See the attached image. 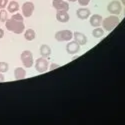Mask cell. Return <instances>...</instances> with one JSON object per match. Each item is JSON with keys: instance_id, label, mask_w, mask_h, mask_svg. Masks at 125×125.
Listing matches in <instances>:
<instances>
[{"instance_id": "1", "label": "cell", "mask_w": 125, "mask_h": 125, "mask_svg": "<svg viewBox=\"0 0 125 125\" xmlns=\"http://www.w3.org/2000/svg\"><path fill=\"white\" fill-rule=\"evenodd\" d=\"M5 26L8 31H11V32H13L15 34H21L25 28V25L23 22L17 21V20H14L12 18L9 20L7 19V21L5 22Z\"/></svg>"}, {"instance_id": "2", "label": "cell", "mask_w": 125, "mask_h": 125, "mask_svg": "<svg viewBox=\"0 0 125 125\" xmlns=\"http://www.w3.org/2000/svg\"><path fill=\"white\" fill-rule=\"evenodd\" d=\"M118 23H119V18L116 15H110L102 21V26H103L104 30L110 32V31H112L118 25Z\"/></svg>"}, {"instance_id": "3", "label": "cell", "mask_w": 125, "mask_h": 125, "mask_svg": "<svg viewBox=\"0 0 125 125\" xmlns=\"http://www.w3.org/2000/svg\"><path fill=\"white\" fill-rule=\"evenodd\" d=\"M21 61L25 67L30 68L33 65V54L29 50H24L21 53Z\"/></svg>"}, {"instance_id": "4", "label": "cell", "mask_w": 125, "mask_h": 125, "mask_svg": "<svg viewBox=\"0 0 125 125\" xmlns=\"http://www.w3.org/2000/svg\"><path fill=\"white\" fill-rule=\"evenodd\" d=\"M72 37H73V33L70 30H60L55 34V38L59 42H62V41H70Z\"/></svg>"}, {"instance_id": "5", "label": "cell", "mask_w": 125, "mask_h": 125, "mask_svg": "<svg viewBox=\"0 0 125 125\" xmlns=\"http://www.w3.org/2000/svg\"><path fill=\"white\" fill-rule=\"evenodd\" d=\"M35 68L36 71L39 72V73H44L48 69V60L43 56L41 58H38L35 63Z\"/></svg>"}, {"instance_id": "6", "label": "cell", "mask_w": 125, "mask_h": 125, "mask_svg": "<svg viewBox=\"0 0 125 125\" xmlns=\"http://www.w3.org/2000/svg\"><path fill=\"white\" fill-rule=\"evenodd\" d=\"M107 10L113 15H118L121 12L122 7H121V4H120L119 1H112V2H110L108 4Z\"/></svg>"}, {"instance_id": "7", "label": "cell", "mask_w": 125, "mask_h": 125, "mask_svg": "<svg viewBox=\"0 0 125 125\" xmlns=\"http://www.w3.org/2000/svg\"><path fill=\"white\" fill-rule=\"evenodd\" d=\"M34 11V4L32 2H25L22 5V13L24 17H30Z\"/></svg>"}, {"instance_id": "8", "label": "cell", "mask_w": 125, "mask_h": 125, "mask_svg": "<svg viewBox=\"0 0 125 125\" xmlns=\"http://www.w3.org/2000/svg\"><path fill=\"white\" fill-rule=\"evenodd\" d=\"M52 5L56 10H67L69 9V5L67 2H64V0H53L52 1Z\"/></svg>"}, {"instance_id": "9", "label": "cell", "mask_w": 125, "mask_h": 125, "mask_svg": "<svg viewBox=\"0 0 125 125\" xmlns=\"http://www.w3.org/2000/svg\"><path fill=\"white\" fill-rule=\"evenodd\" d=\"M56 19L61 23H66L69 21V14L65 10H57Z\"/></svg>"}, {"instance_id": "10", "label": "cell", "mask_w": 125, "mask_h": 125, "mask_svg": "<svg viewBox=\"0 0 125 125\" xmlns=\"http://www.w3.org/2000/svg\"><path fill=\"white\" fill-rule=\"evenodd\" d=\"M73 37H74L75 41H76V42H77L80 46L85 45V44L87 43V38H86V36L83 34V33H81V32H78V31H76V32L73 33Z\"/></svg>"}, {"instance_id": "11", "label": "cell", "mask_w": 125, "mask_h": 125, "mask_svg": "<svg viewBox=\"0 0 125 125\" xmlns=\"http://www.w3.org/2000/svg\"><path fill=\"white\" fill-rule=\"evenodd\" d=\"M66 50L69 54H76L80 50V45L76 42V41H74V42H69L66 46Z\"/></svg>"}, {"instance_id": "12", "label": "cell", "mask_w": 125, "mask_h": 125, "mask_svg": "<svg viewBox=\"0 0 125 125\" xmlns=\"http://www.w3.org/2000/svg\"><path fill=\"white\" fill-rule=\"evenodd\" d=\"M102 23V16L99 14H93L90 18V24L94 27H98L100 26V24Z\"/></svg>"}, {"instance_id": "13", "label": "cell", "mask_w": 125, "mask_h": 125, "mask_svg": "<svg viewBox=\"0 0 125 125\" xmlns=\"http://www.w3.org/2000/svg\"><path fill=\"white\" fill-rule=\"evenodd\" d=\"M77 17L79 19H87L89 16H90V10L89 9H86V8H79L77 10Z\"/></svg>"}, {"instance_id": "14", "label": "cell", "mask_w": 125, "mask_h": 125, "mask_svg": "<svg viewBox=\"0 0 125 125\" xmlns=\"http://www.w3.org/2000/svg\"><path fill=\"white\" fill-rule=\"evenodd\" d=\"M14 77L16 80H20V79H23L26 77V71L21 68V67H18V68H15L14 70Z\"/></svg>"}, {"instance_id": "15", "label": "cell", "mask_w": 125, "mask_h": 125, "mask_svg": "<svg viewBox=\"0 0 125 125\" xmlns=\"http://www.w3.org/2000/svg\"><path fill=\"white\" fill-rule=\"evenodd\" d=\"M40 54L42 55L43 57H48L50 54H51V48L48 46V45H41L40 47Z\"/></svg>"}, {"instance_id": "16", "label": "cell", "mask_w": 125, "mask_h": 125, "mask_svg": "<svg viewBox=\"0 0 125 125\" xmlns=\"http://www.w3.org/2000/svg\"><path fill=\"white\" fill-rule=\"evenodd\" d=\"M35 36H36V34H35V31L33 29H27L24 33V37L28 41H32L35 38Z\"/></svg>"}, {"instance_id": "17", "label": "cell", "mask_w": 125, "mask_h": 125, "mask_svg": "<svg viewBox=\"0 0 125 125\" xmlns=\"http://www.w3.org/2000/svg\"><path fill=\"white\" fill-rule=\"evenodd\" d=\"M19 10V4L18 2L16 1H11L9 4H8V11L10 13H14V12H17Z\"/></svg>"}, {"instance_id": "18", "label": "cell", "mask_w": 125, "mask_h": 125, "mask_svg": "<svg viewBox=\"0 0 125 125\" xmlns=\"http://www.w3.org/2000/svg\"><path fill=\"white\" fill-rule=\"evenodd\" d=\"M92 34H93V37H95V38H100V37H102V36H103L104 31H103V29H102V28L95 27V29L93 30Z\"/></svg>"}, {"instance_id": "19", "label": "cell", "mask_w": 125, "mask_h": 125, "mask_svg": "<svg viewBox=\"0 0 125 125\" xmlns=\"http://www.w3.org/2000/svg\"><path fill=\"white\" fill-rule=\"evenodd\" d=\"M7 11L6 10H0V21L6 22L7 21Z\"/></svg>"}, {"instance_id": "20", "label": "cell", "mask_w": 125, "mask_h": 125, "mask_svg": "<svg viewBox=\"0 0 125 125\" xmlns=\"http://www.w3.org/2000/svg\"><path fill=\"white\" fill-rule=\"evenodd\" d=\"M9 69V65L6 62H0V72L3 73V72H7Z\"/></svg>"}, {"instance_id": "21", "label": "cell", "mask_w": 125, "mask_h": 125, "mask_svg": "<svg viewBox=\"0 0 125 125\" xmlns=\"http://www.w3.org/2000/svg\"><path fill=\"white\" fill-rule=\"evenodd\" d=\"M11 18L14 19V20H17V21H21V22H23V17H22L21 14H19V13H16V14H14V15H12Z\"/></svg>"}, {"instance_id": "22", "label": "cell", "mask_w": 125, "mask_h": 125, "mask_svg": "<svg viewBox=\"0 0 125 125\" xmlns=\"http://www.w3.org/2000/svg\"><path fill=\"white\" fill-rule=\"evenodd\" d=\"M89 2H90V0H78V3H79L80 5H82V6H86V5H88Z\"/></svg>"}, {"instance_id": "23", "label": "cell", "mask_w": 125, "mask_h": 125, "mask_svg": "<svg viewBox=\"0 0 125 125\" xmlns=\"http://www.w3.org/2000/svg\"><path fill=\"white\" fill-rule=\"evenodd\" d=\"M7 2H8V0H0V8L3 9L7 5Z\"/></svg>"}, {"instance_id": "24", "label": "cell", "mask_w": 125, "mask_h": 125, "mask_svg": "<svg viewBox=\"0 0 125 125\" xmlns=\"http://www.w3.org/2000/svg\"><path fill=\"white\" fill-rule=\"evenodd\" d=\"M57 67H59V65H57V64H55V63H53V64H51V67H50V70H52V69H54V68H57Z\"/></svg>"}, {"instance_id": "25", "label": "cell", "mask_w": 125, "mask_h": 125, "mask_svg": "<svg viewBox=\"0 0 125 125\" xmlns=\"http://www.w3.org/2000/svg\"><path fill=\"white\" fill-rule=\"evenodd\" d=\"M3 36H4V31H3V29L0 28V39L3 38Z\"/></svg>"}, {"instance_id": "26", "label": "cell", "mask_w": 125, "mask_h": 125, "mask_svg": "<svg viewBox=\"0 0 125 125\" xmlns=\"http://www.w3.org/2000/svg\"><path fill=\"white\" fill-rule=\"evenodd\" d=\"M4 81V76L3 74H1V72H0V82H3Z\"/></svg>"}, {"instance_id": "27", "label": "cell", "mask_w": 125, "mask_h": 125, "mask_svg": "<svg viewBox=\"0 0 125 125\" xmlns=\"http://www.w3.org/2000/svg\"><path fill=\"white\" fill-rule=\"evenodd\" d=\"M121 2H122L123 5H125V0H121Z\"/></svg>"}, {"instance_id": "28", "label": "cell", "mask_w": 125, "mask_h": 125, "mask_svg": "<svg viewBox=\"0 0 125 125\" xmlns=\"http://www.w3.org/2000/svg\"><path fill=\"white\" fill-rule=\"evenodd\" d=\"M67 1H72V2H75L76 0H67Z\"/></svg>"}, {"instance_id": "29", "label": "cell", "mask_w": 125, "mask_h": 125, "mask_svg": "<svg viewBox=\"0 0 125 125\" xmlns=\"http://www.w3.org/2000/svg\"><path fill=\"white\" fill-rule=\"evenodd\" d=\"M124 15H125V12H124Z\"/></svg>"}]
</instances>
